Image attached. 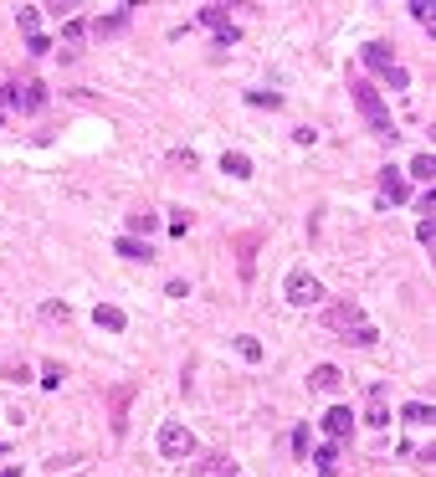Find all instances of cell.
<instances>
[{"instance_id": "obj_1", "label": "cell", "mask_w": 436, "mask_h": 477, "mask_svg": "<svg viewBox=\"0 0 436 477\" xmlns=\"http://www.w3.org/2000/svg\"><path fill=\"white\" fill-rule=\"evenodd\" d=\"M329 329H339L349 344H359V349H369V344L380 339V334H375V323L364 318V308H359L354 298H339L334 308H329Z\"/></svg>"}, {"instance_id": "obj_2", "label": "cell", "mask_w": 436, "mask_h": 477, "mask_svg": "<svg viewBox=\"0 0 436 477\" xmlns=\"http://www.w3.org/2000/svg\"><path fill=\"white\" fill-rule=\"evenodd\" d=\"M349 93H354L359 113H364L369 123H375V134H380V139H396V123H390V108L380 103V93L369 88V82H354V88H349Z\"/></svg>"}, {"instance_id": "obj_3", "label": "cell", "mask_w": 436, "mask_h": 477, "mask_svg": "<svg viewBox=\"0 0 436 477\" xmlns=\"http://www.w3.org/2000/svg\"><path fill=\"white\" fill-rule=\"evenodd\" d=\"M282 293H288V303H298V308H313V303L323 298V283H318L308 267H293L288 283H282Z\"/></svg>"}, {"instance_id": "obj_4", "label": "cell", "mask_w": 436, "mask_h": 477, "mask_svg": "<svg viewBox=\"0 0 436 477\" xmlns=\"http://www.w3.org/2000/svg\"><path fill=\"white\" fill-rule=\"evenodd\" d=\"M160 451H164L169 462H185V457H195V437H190L180 421H164V426H160Z\"/></svg>"}, {"instance_id": "obj_5", "label": "cell", "mask_w": 436, "mask_h": 477, "mask_svg": "<svg viewBox=\"0 0 436 477\" xmlns=\"http://www.w3.org/2000/svg\"><path fill=\"white\" fill-rule=\"evenodd\" d=\"M6 103L21 108V113H36V108L47 103V88H41V82H16V88H6Z\"/></svg>"}, {"instance_id": "obj_6", "label": "cell", "mask_w": 436, "mask_h": 477, "mask_svg": "<svg viewBox=\"0 0 436 477\" xmlns=\"http://www.w3.org/2000/svg\"><path fill=\"white\" fill-rule=\"evenodd\" d=\"M406 195H410V185H406V175H401V169H396V164H385V169H380V201H385V206H401V201H406Z\"/></svg>"}, {"instance_id": "obj_7", "label": "cell", "mask_w": 436, "mask_h": 477, "mask_svg": "<svg viewBox=\"0 0 436 477\" xmlns=\"http://www.w3.org/2000/svg\"><path fill=\"white\" fill-rule=\"evenodd\" d=\"M354 421H359V416H354L349 405H334L329 416H323V431H329V442H344L349 431H354Z\"/></svg>"}, {"instance_id": "obj_8", "label": "cell", "mask_w": 436, "mask_h": 477, "mask_svg": "<svg viewBox=\"0 0 436 477\" xmlns=\"http://www.w3.org/2000/svg\"><path fill=\"white\" fill-rule=\"evenodd\" d=\"M113 252L123 257V262H155V247H149V242H134V236H118Z\"/></svg>"}, {"instance_id": "obj_9", "label": "cell", "mask_w": 436, "mask_h": 477, "mask_svg": "<svg viewBox=\"0 0 436 477\" xmlns=\"http://www.w3.org/2000/svg\"><path fill=\"white\" fill-rule=\"evenodd\" d=\"M364 400H369L364 421H369V426H390V410H385V385H380V380L369 385V395H364Z\"/></svg>"}, {"instance_id": "obj_10", "label": "cell", "mask_w": 436, "mask_h": 477, "mask_svg": "<svg viewBox=\"0 0 436 477\" xmlns=\"http://www.w3.org/2000/svg\"><path fill=\"white\" fill-rule=\"evenodd\" d=\"M339 385H344V375L334 370V364H318V370L308 375V390H318V395H334Z\"/></svg>"}, {"instance_id": "obj_11", "label": "cell", "mask_w": 436, "mask_h": 477, "mask_svg": "<svg viewBox=\"0 0 436 477\" xmlns=\"http://www.w3.org/2000/svg\"><path fill=\"white\" fill-rule=\"evenodd\" d=\"M155 231H160V215L155 211H134V215H128V236H134V242H139V236L149 242Z\"/></svg>"}, {"instance_id": "obj_12", "label": "cell", "mask_w": 436, "mask_h": 477, "mask_svg": "<svg viewBox=\"0 0 436 477\" xmlns=\"http://www.w3.org/2000/svg\"><path fill=\"white\" fill-rule=\"evenodd\" d=\"M221 175H231V180H247V175H252V159L242 155V149H226V155H221Z\"/></svg>"}, {"instance_id": "obj_13", "label": "cell", "mask_w": 436, "mask_h": 477, "mask_svg": "<svg viewBox=\"0 0 436 477\" xmlns=\"http://www.w3.org/2000/svg\"><path fill=\"white\" fill-rule=\"evenodd\" d=\"M364 62H369L375 72H396V57H390L385 41H369V47H364Z\"/></svg>"}, {"instance_id": "obj_14", "label": "cell", "mask_w": 436, "mask_h": 477, "mask_svg": "<svg viewBox=\"0 0 436 477\" xmlns=\"http://www.w3.org/2000/svg\"><path fill=\"white\" fill-rule=\"evenodd\" d=\"M93 323H98V329H108V334H118L123 329V308H113V303H98V313H93Z\"/></svg>"}, {"instance_id": "obj_15", "label": "cell", "mask_w": 436, "mask_h": 477, "mask_svg": "<svg viewBox=\"0 0 436 477\" xmlns=\"http://www.w3.org/2000/svg\"><path fill=\"white\" fill-rule=\"evenodd\" d=\"M195 477H236V462L231 457H206V462H195Z\"/></svg>"}, {"instance_id": "obj_16", "label": "cell", "mask_w": 436, "mask_h": 477, "mask_svg": "<svg viewBox=\"0 0 436 477\" xmlns=\"http://www.w3.org/2000/svg\"><path fill=\"white\" fill-rule=\"evenodd\" d=\"M313 467H318L323 477H334V472H339V442H323V447L313 451Z\"/></svg>"}, {"instance_id": "obj_17", "label": "cell", "mask_w": 436, "mask_h": 477, "mask_svg": "<svg viewBox=\"0 0 436 477\" xmlns=\"http://www.w3.org/2000/svg\"><path fill=\"white\" fill-rule=\"evenodd\" d=\"M401 421H406V426H431L436 416H431L426 400H410V405H401Z\"/></svg>"}, {"instance_id": "obj_18", "label": "cell", "mask_w": 436, "mask_h": 477, "mask_svg": "<svg viewBox=\"0 0 436 477\" xmlns=\"http://www.w3.org/2000/svg\"><path fill=\"white\" fill-rule=\"evenodd\" d=\"M410 180H421V185H431V180H436V159L426 155V149H421L416 159H410Z\"/></svg>"}, {"instance_id": "obj_19", "label": "cell", "mask_w": 436, "mask_h": 477, "mask_svg": "<svg viewBox=\"0 0 436 477\" xmlns=\"http://www.w3.org/2000/svg\"><path fill=\"white\" fill-rule=\"evenodd\" d=\"M82 21H67V31H62V57H77V47H82Z\"/></svg>"}, {"instance_id": "obj_20", "label": "cell", "mask_w": 436, "mask_h": 477, "mask_svg": "<svg viewBox=\"0 0 436 477\" xmlns=\"http://www.w3.org/2000/svg\"><path fill=\"white\" fill-rule=\"evenodd\" d=\"M123 11H128V6H123ZM123 11H113V16H98V21H93V31H98V36H113V31H123V21H128Z\"/></svg>"}, {"instance_id": "obj_21", "label": "cell", "mask_w": 436, "mask_h": 477, "mask_svg": "<svg viewBox=\"0 0 436 477\" xmlns=\"http://www.w3.org/2000/svg\"><path fill=\"white\" fill-rule=\"evenodd\" d=\"M201 21H206V26H216V31L231 26V21H226V6H201Z\"/></svg>"}, {"instance_id": "obj_22", "label": "cell", "mask_w": 436, "mask_h": 477, "mask_svg": "<svg viewBox=\"0 0 436 477\" xmlns=\"http://www.w3.org/2000/svg\"><path fill=\"white\" fill-rule=\"evenodd\" d=\"M16 21H21V31H26V36H36V21H41V6H21V11H16Z\"/></svg>"}, {"instance_id": "obj_23", "label": "cell", "mask_w": 436, "mask_h": 477, "mask_svg": "<svg viewBox=\"0 0 436 477\" xmlns=\"http://www.w3.org/2000/svg\"><path fill=\"white\" fill-rule=\"evenodd\" d=\"M293 451H298L303 462H308V451H313V431H308V426H298V431H293Z\"/></svg>"}, {"instance_id": "obj_24", "label": "cell", "mask_w": 436, "mask_h": 477, "mask_svg": "<svg viewBox=\"0 0 436 477\" xmlns=\"http://www.w3.org/2000/svg\"><path fill=\"white\" fill-rule=\"evenodd\" d=\"M236 354H242V359H252V364H257V359H262V344H257L252 334H242V339H236Z\"/></svg>"}, {"instance_id": "obj_25", "label": "cell", "mask_w": 436, "mask_h": 477, "mask_svg": "<svg viewBox=\"0 0 436 477\" xmlns=\"http://www.w3.org/2000/svg\"><path fill=\"white\" fill-rule=\"evenodd\" d=\"M62 380H67V370H62V364H41V385H47V390H57Z\"/></svg>"}, {"instance_id": "obj_26", "label": "cell", "mask_w": 436, "mask_h": 477, "mask_svg": "<svg viewBox=\"0 0 436 477\" xmlns=\"http://www.w3.org/2000/svg\"><path fill=\"white\" fill-rule=\"evenodd\" d=\"M247 103H252V108H282L277 93H247Z\"/></svg>"}, {"instance_id": "obj_27", "label": "cell", "mask_w": 436, "mask_h": 477, "mask_svg": "<svg viewBox=\"0 0 436 477\" xmlns=\"http://www.w3.org/2000/svg\"><path fill=\"white\" fill-rule=\"evenodd\" d=\"M169 231L185 236V231H190V211H169Z\"/></svg>"}, {"instance_id": "obj_28", "label": "cell", "mask_w": 436, "mask_h": 477, "mask_svg": "<svg viewBox=\"0 0 436 477\" xmlns=\"http://www.w3.org/2000/svg\"><path fill=\"white\" fill-rule=\"evenodd\" d=\"M26 52H31V57H41V52H52V41L36 31V36H26Z\"/></svg>"}, {"instance_id": "obj_29", "label": "cell", "mask_w": 436, "mask_h": 477, "mask_svg": "<svg viewBox=\"0 0 436 477\" xmlns=\"http://www.w3.org/2000/svg\"><path fill=\"white\" fill-rule=\"evenodd\" d=\"M410 16H416V21H426V26H436V11L426 6V0H416V6H410Z\"/></svg>"}, {"instance_id": "obj_30", "label": "cell", "mask_w": 436, "mask_h": 477, "mask_svg": "<svg viewBox=\"0 0 436 477\" xmlns=\"http://www.w3.org/2000/svg\"><path fill=\"white\" fill-rule=\"evenodd\" d=\"M416 236H421L426 247H436V221H416Z\"/></svg>"}, {"instance_id": "obj_31", "label": "cell", "mask_w": 436, "mask_h": 477, "mask_svg": "<svg viewBox=\"0 0 436 477\" xmlns=\"http://www.w3.org/2000/svg\"><path fill=\"white\" fill-rule=\"evenodd\" d=\"M236 36H242V31H236V26H226V31H216V47H221V52H226V47H231V41H236Z\"/></svg>"}, {"instance_id": "obj_32", "label": "cell", "mask_w": 436, "mask_h": 477, "mask_svg": "<svg viewBox=\"0 0 436 477\" xmlns=\"http://www.w3.org/2000/svg\"><path fill=\"white\" fill-rule=\"evenodd\" d=\"M0 477H21V467H0Z\"/></svg>"}, {"instance_id": "obj_33", "label": "cell", "mask_w": 436, "mask_h": 477, "mask_svg": "<svg viewBox=\"0 0 436 477\" xmlns=\"http://www.w3.org/2000/svg\"><path fill=\"white\" fill-rule=\"evenodd\" d=\"M0 118H6V108H0Z\"/></svg>"}, {"instance_id": "obj_34", "label": "cell", "mask_w": 436, "mask_h": 477, "mask_svg": "<svg viewBox=\"0 0 436 477\" xmlns=\"http://www.w3.org/2000/svg\"><path fill=\"white\" fill-rule=\"evenodd\" d=\"M0 451H6V447H0Z\"/></svg>"}, {"instance_id": "obj_35", "label": "cell", "mask_w": 436, "mask_h": 477, "mask_svg": "<svg viewBox=\"0 0 436 477\" xmlns=\"http://www.w3.org/2000/svg\"><path fill=\"white\" fill-rule=\"evenodd\" d=\"M236 477H242V472H236Z\"/></svg>"}]
</instances>
